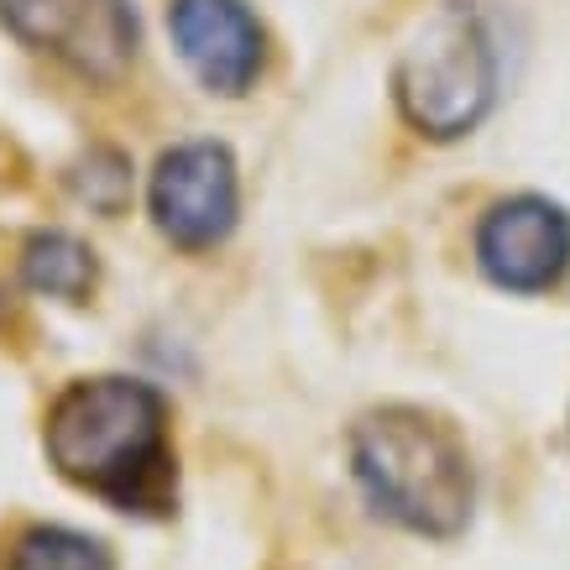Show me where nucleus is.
I'll return each instance as SVG.
<instances>
[{
  "mask_svg": "<svg viewBox=\"0 0 570 570\" xmlns=\"http://www.w3.org/2000/svg\"><path fill=\"white\" fill-rule=\"evenodd\" d=\"M48 461L121 513H174L178 466L168 445V403L137 377L69 382L48 409Z\"/></svg>",
  "mask_w": 570,
  "mask_h": 570,
  "instance_id": "obj_1",
  "label": "nucleus"
},
{
  "mask_svg": "<svg viewBox=\"0 0 570 570\" xmlns=\"http://www.w3.org/2000/svg\"><path fill=\"white\" fill-rule=\"evenodd\" d=\"M351 466L382 519L414 534L450 539L471 519V461L450 424L419 409H377L351 434Z\"/></svg>",
  "mask_w": 570,
  "mask_h": 570,
  "instance_id": "obj_2",
  "label": "nucleus"
},
{
  "mask_svg": "<svg viewBox=\"0 0 570 570\" xmlns=\"http://www.w3.org/2000/svg\"><path fill=\"white\" fill-rule=\"evenodd\" d=\"M393 89L409 126H419L424 137H466L487 116L492 89H498V52H492V37L482 27V11L466 0H445L409 37Z\"/></svg>",
  "mask_w": 570,
  "mask_h": 570,
  "instance_id": "obj_3",
  "label": "nucleus"
},
{
  "mask_svg": "<svg viewBox=\"0 0 570 570\" xmlns=\"http://www.w3.org/2000/svg\"><path fill=\"white\" fill-rule=\"evenodd\" d=\"M0 21L85 79H121L137 52V17L126 0H0Z\"/></svg>",
  "mask_w": 570,
  "mask_h": 570,
  "instance_id": "obj_4",
  "label": "nucleus"
},
{
  "mask_svg": "<svg viewBox=\"0 0 570 570\" xmlns=\"http://www.w3.org/2000/svg\"><path fill=\"white\" fill-rule=\"evenodd\" d=\"M157 230L184 252H209L236 225V163L220 141H184L153 174Z\"/></svg>",
  "mask_w": 570,
  "mask_h": 570,
  "instance_id": "obj_5",
  "label": "nucleus"
},
{
  "mask_svg": "<svg viewBox=\"0 0 570 570\" xmlns=\"http://www.w3.org/2000/svg\"><path fill=\"white\" fill-rule=\"evenodd\" d=\"M476 257L508 294H544L570 267V215L539 194L502 199L476 230Z\"/></svg>",
  "mask_w": 570,
  "mask_h": 570,
  "instance_id": "obj_6",
  "label": "nucleus"
},
{
  "mask_svg": "<svg viewBox=\"0 0 570 570\" xmlns=\"http://www.w3.org/2000/svg\"><path fill=\"white\" fill-rule=\"evenodd\" d=\"M174 42L199 85L215 95H246L262 73V27L242 0H174Z\"/></svg>",
  "mask_w": 570,
  "mask_h": 570,
  "instance_id": "obj_7",
  "label": "nucleus"
},
{
  "mask_svg": "<svg viewBox=\"0 0 570 570\" xmlns=\"http://www.w3.org/2000/svg\"><path fill=\"white\" fill-rule=\"evenodd\" d=\"M21 273H27L37 294L79 304L95 288V252L85 242H73L69 230H37L27 252H21Z\"/></svg>",
  "mask_w": 570,
  "mask_h": 570,
  "instance_id": "obj_8",
  "label": "nucleus"
},
{
  "mask_svg": "<svg viewBox=\"0 0 570 570\" xmlns=\"http://www.w3.org/2000/svg\"><path fill=\"white\" fill-rule=\"evenodd\" d=\"M6 570H116V560L100 539L37 523V529L17 534V544L6 554Z\"/></svg>",
  "mask_w": 570,
  "mask_h": 570,
  "instance_id": "obj_9",
  "label": "nucleus"
},
{
  "mask_svg": "<svg viewBox=\"0 0 570 570\" xmlns=\"http://www.w3.org/2000/svg\"><path fill=\"white\" fill-rule=\"evenodd\" d=\"M0 320H6V288H0Z\"/></svg>",
  "mask_w": 570,
  "mask_h": 570,
  "instance_id": "obj_10",
  "label": "nucleus"
}]
</instances>
